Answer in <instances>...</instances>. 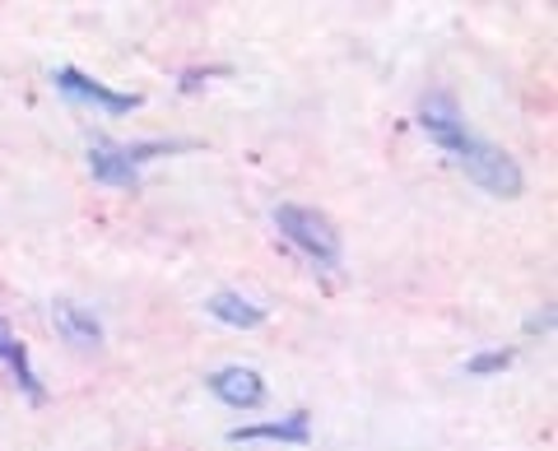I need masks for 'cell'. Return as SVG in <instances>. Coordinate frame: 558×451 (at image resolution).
Here are the masks:
<instances>
[{
	"label": "cell",
	"instance_id": "obj_1",
	"mask_svg": "<svg viewBox=\"0 0 558 451\" xmlns=\"http://www.w3.org/2000/svg\"><path fill=\"white\" fill-rule=\"evenodd\" d=\"M451 154H457V163L465 168V178L475 182V186H484L488 196H502V200L521 196V168L502 149L484 145V141H470V135H465V141L451 149Z\"/></svg>",
	"mask_w": 558,
	"mask_h": 451
},
{
	"label": "cell",
	"instance_id": "obj_2",
	"mask_svg": "<svg viewBox=\"0 0 558 451\" xmlns=\"http://www.w3.org/2000/svg\"><path fill=\"white\" fill-rule=\"evenodd\" d=\"M275 223H279V233H284L293 247H303L312 256V261H322V266L340 261V233H336V223H330L326 215L303 210V205H279Z\"/></svg>",
	"mask_w": 558,
	"mask_h": 451
},
{
	"label": "cell",
	"instance_id": "obj_3",
	"mask_svg": "<svg viewBox=\"0 0 558 451\" xmlns=\"http://www.w3.org/2000/svg\"><path fill=\"white\" fill-rule=\"evenodd\" d=\"M57 89L61 94H70V98H80V102H98L102 112H131V108H140V98L135 94H112L108 84H98V80H89L84 71H75V65H61L57 71Z\"/></svg>",
	"mask_w": 558,
	"mask_h": 451
},
{
	"label": "cell",
	"instance_id": "obj_4",
	"mask_svg": "<svg viewBox=\"0 0 558 451\" xmlns=\"http://www.w3.org/2000/svg\"><path fill=\"white\" fill-rule=\"evenodd\" d=\"M209 391L233 410H256L266 401V381H260V373H252V368H219L209 377Z\"/></svg>",
	"mask_w": 558,
	"mask_h": 451
},
{
	"label": "cell",
	"instance_id": "obj_5",
	"mask_svg": "<svg viewBox=\"0 0 558 451\" xmlns=\"http://www.w3.org/2000/svg\"><path fill=\"white\" fill-rule=\"evenodd\" d=\"M418 126H424L433 141L447 145V149H457L465 141V126H461V117H457V102H451L447 94H433L424 102V112H418Z\"/></svg>",
	"mask_w": 558,
	"mask_h": 451
},
{
	"label": "cell",
	"instance_id": "obj_6",
	"mask_svg": "<svg viewBox=\"0 0 558 451\" xmlns=\"http://www.w3.org/2000/svg\"><path fill=\"white\" fill-rule=\"evenodd\" d=\"M89 168L98 182H112V186H135V159L131 149H117V145H94L89 149Z\"/></svg>",
	"mask_w": 558,
	"mask_h": 451
},
{
	"label": "cell",
	"instance_id": "obj_7",
	"mask_svg": "<svg viewBox=\"0 0 558 451\" xmlns=\"http://www.w3.org/2000/svg\"><path fill=\"white\" fill-rule=\"evenodd\" d=\"M51 321H57V331H61L70 344H84V350L102 340V326H98L84 307H75V303H57V307H51Z\"/></svg>",
	"mask_w": 558,
	"mask_h": 451
},
{
	"label": "cell",
	"instance_id": "obj_8",
	"mask_svg": "<svg viewBox=\"0 0 558 451\" xmlns=\"http://www.w3.org/2000/svg\"><path fill=\"white\" fill-rule=\"evenodd\" d=\"M205 312L223 326H242V331H252V326L266 321V312H260L256 303H247V298H238V293H215V298L205 303Z\"/></svg>",
	"mask_w": 558,
	"mask_h": 451
},
{
	"label": "cell",
	"instance_id": "obj_9",
	"mask_svg": "<svg viewBox=\"0 0 558 451\" xmlns=\"http://www.w3.org/2000/svg\"><path fill=\"white\" fill-rule=\"evenodd\" d=\"M0 358H5L10 363V368H14V377H20V387L33 395V401H43V387H38V373H33L28 368V350H24V344L20 340H14V331H10V326L5 321H0Z\"/></svg>",
	"mask_w": 558,
	"mask_h": 451
},
{
	"label": "cell",
	"instance_id": "obj_10",
	"mask_svg": "<svg viewBox=\"0 0 558 451\" xmlns=\"http://www.w3.org/2000/svg\"><path fill=\"white\" fill-rule=\"evenodd\" d=\"M233 442H256V438H275V442H307V414H293V419L279 424H256V428H233Z\"/></svg>",
	"mask_w": 558,
	"mask_h": 451
},
{
	"label": "cell",
	"instance_id": "obj_11",
	"mask_svg": "<svg viewBox=\"0 0 558 451\" xmlns=\"http://www.w3.org/2000/svg\"><path fill=\"white\" fill-rule=\"evenodd\" d=\"M508 363H512V354L502 350V354H480V358H470L465 368H470V373H498V368H508Z\"/></svg>",
	"mask_w": 558,
	"mask_h": 451
}]
</instances>
